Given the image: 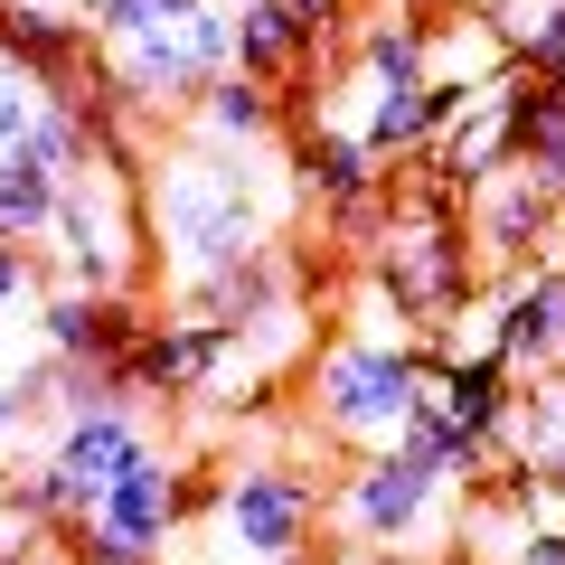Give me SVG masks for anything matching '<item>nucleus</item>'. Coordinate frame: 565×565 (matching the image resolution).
Segmentation results:
<instances>
[{
    "instance_id": "1",
    "label": "nucleus",
    "mask_w": 565,
    "mask_h": 565,
    "mask_svg": "<svg viewBox=\"0 0 565 565\" xmlns=\"http://www.w3.org/2000/svg\"><path fill=\"white\" fill-rule=\"evenodd\" d=\"M141 226H151V264L180 292H199L226 264L274 245V199L245 180V151H217V141L189 132L180 151L141 161Z\"/></svg>"
},
{
    "instance_id": "2",
    "label": "nucleus",
    "mask_w": 565,
    "mask_h": 565,
    "mask_svg": "<svg viewBox=\"0 0 565 565\" xmlns=\"http://www.w3.org/2000/svg\"><path fill=\"white\" fill-rule=\"evenodd\" d=\"M424 415V349L386 340V330H349L311 359V424L349 452L405 444V424Z\"/></svg>"
},
{
    "instance_id": "3",
    "label": "nucleus",
    "mask_w": 565,
    "mask_h": 565,
    "mask_svg": "<svg viewBox=\"0 0 565 565\" xmlns=\"http://www.w3.org/2000/svg\"><path fill=\"white\" fill-rule=\"evenodd\" d=\"M471 274H481V255H471L462 199H452V189L396 199V217H386V236H377V282H386V302H396V321L405 330H444L452 311L471 302Z\"/></svg>"
},
{
    "instance_id": "4",
    "label": "nucleus",
    "mask_w": 565,
    "mask_h": 565,
    "mask_svg": "<svg viewBox=\"0 0 565 565\" xmlns=\"http://www.w3.org/2000/svg\"><path fill=\"white\" fill-rule=\"evenodd\" d=\"M141 255H151V226H141V180L132 170H85L57 199V274L66 292H122L141 302Z\"/></svg>"
},
{
    "instance_id": "5",
    "label": "nucleus",
    "mask_w": 565,
    "mask_h": 565,
    "mask_svg": "<svg viewBox=\"0 0 565 565\" xmlns=\"http://www.w3.org/2000/svg\"><path fill=\"white\" fill-rule=\"evenodd\" d=\"M444 471L415 462L405 444L386 452H359L349 462V481L330 490V527H340V546H367V556H415L434 527H444Z\"/></svg>"
},
{
    "instance_id": "6",
    "label": "nucleus",
    "mask_w": 565,
    "mask_h": 565,
    "mask_svg": "<svg viewBox=\"0 0 565 565\" xmlns=\"http://www.w3.org/2000/svg\"><path fill=\"white\" fill-rule=\"evenodd\" d=\"M330 519V490L311 481L302 462H274V452H245L217 481V537L236 546L245 565H302L311 537Z\"/></svg>"
},
{
    "instance_id": "7",
    "label": "nucleus",
    "mask_w": 565,
    "mask_h": 565,
    "mask_svg": "<svg viewBox=\"0 0 565 565\" xmlns=\"http://www.w3.org/2000/svg\"><path fill=\"white\" fill-rule=\"evenodd\" d=\"M104 76L122 85V95L141 104V114H199L207 104V85L217 76H236V10H189L180 29H151V39H132V47H104Z\"/></svg>"
},
{
    "instance_id": "8",
    "label": "nucleus",
    "mask_w": 565,
    "mask_h": 565,
    "mask_svg": "<svg viewBox=\"0 0 565 565\" xmlns=\"http://www.w3.org/2000/svg\"><path fill=\"white\" fill-rule=\"evenodd\" d=\"M189 519V471L170 452H141L76 527H66V556L76 565H161V546Z\"/></svg>"
},
{
    "instance_id": "9",
    "label": "nucleus",
    "mask_w": 565,
    "mask_h": 565,
    "mask_svg": "<svg viewBox=\"0 0 565 565\" xmlns=\"http://www.w3.org/2000/svg\"><path fill=\"white\" fill-rule=\"evenodd\" d=\"M226 359H245V340L226 321H207V311H180V321H141L132 359L104 367V386H114V405H180V396H207V386L226 377Z\"/></svg>"
},
{
    "instance_id": "10",
    "label": "nucleus",
    "mask_w": 565,
    "mask_h": 565,
    "mask_svg": "<svg viewBox=\"0 0 565 565\" xmlns=\"http://www.w3.org/2000/svg\"><path fill=\"white\" fill-rule=\"evenodd\" d=\"M151 452V434H141L132 405H95V415H66L57 424V444H47V471L66 481V500H76V519L104 500V490L122 481V471Z\"/></svg>"
},
{
    "instance_id": "11",
    "label": "nucleus",
    "mask_w": 565,
    "mask_h": 565,
    "mask_svg": "<svg viewBox=\"0 0 565 565\" xmlns=\"http://www.w3.org/2000/svg\"><path fill=\"white\" fill-rule=\"evenodd\" d=\"M490 349L519 377H556L565 367V264H527L490 311Z\"/></svg>"
},
{
    "instance_id": "12",
    "label": "nucleus",
    "mask_w": 565,
    "mask_h": 565,
    "mask_svg": "<svg viewBox=\"0 0 565 565\" xmlns=\"http://www.w3.org/2000/svg\"><path fill=\"white\" fill-rule=\"evenodd\" d=\"M282 161H292V189H302L321 217H340V207H359V199H377L386 189V170L367 161V141L349 132V122H292V141H282Z\"/></svg>"
},
{
    "instance_id": "13",
    "label": "nucleus",
    "mask_w": 565,
    "mask_h": 565,
    "mask_svg": "<svg viewBox=\"0 0 565 565\" xmlns=\"http://www.w3.org/2000/svg\"><path fill=\"white\" fill-rule=\"evenodd\" d=\"M141 321H151V311L122 302V292H47L39 340H47V359H66V367H122L132 340H141Z\"/></svg>"
},
{
    "instance_id": "14",
    "label": "nucleus",
    "mask_w": 565,
    "mask_h": 565,
    "mask_svg": "<svg viewBox=\"0 0 565 565\" xmlns=\"http://www.w3.org/2000/svg\"><path fill=\"white\" fill-rule=\"evenodd\" d=\"M509 405H519V367H509L500 349H462L452 367H424V415H444L452 434H471V444H490V452H500Z\"/></svg>"
},
{
    "instance_id": "15",
    "label": "nucleus",
    "mask_w": 565,
    "mask_h": 565,
    "mask_svg": "<svg viewBox=\"0 0 565 565\" xmlns=\"http://www.w3.org/2000/svg\"><path fill=\"white\" fill-rule=\"evenodd\" d=\"M556 226H565V199L546 180H527V170H509V180H490L481 199H471L481 264H527L537 245H556Z\"/></svg>"
},
{
    "instance_id": "16",
    "label": "nucleus",
    "mask_w": 565,
    "mask_h": 565,
    "mask_svg": "<svg viewBox=\"0 0 565 565\" xmlns=\"http://www.w3.org/2000/svg\"><path fill=\"white\" fill-rule=\"evenodd\" d=\"M349 66H359V95L434 85V20H424V10H386V20H359V39H349Z\"/></svg>"
},
{
    "instance_id": "17",
    "label": "nucleus",
    "mask_w": 565,
    "mask_h": 565,
    "mask_svg": "<svg viewBox=\"0 0 565 565\" xmlns=\"http://www.w3.org/2000/svg\"><path fill=\"white\" fill-rule=\"evenodd\" d=\"M189 132L217 141V151H264V141H292V114H282L274 85H255V76H217V85H207V104L189 114Z\"/></svg>"
},
{
    "instance_id": "18",
    "label": "nucleus",
    "mask_w": 565,
    "mask_h": 565,
    "mask_svg": "<svg viewBox=\"0 0 565 565\" xmlns=\"http://www.w3.org/2000/svg\"><path fill=\"white\" fill-rule=\"evenodd\" d=\"M302 66H330L321 47L302 39V20L282 10V0H255V10H236V76H255V85H292Z\"/></svg>"
},
{
    "instance_id": "19",
    "label": "nucleus",
    "mask_w": 565,
    "mask_h": 565,
    "mask_svg": "<svg viewBox=\"0 0 565 565\" xmlns=\"http://www.w3.org/2000/svg\"><path fill=\"white\" fill-rule=\"evenodd\" d=\"M565 462V367L519 377V405L500 424V471H556Z\"/></svg>"
},
{
    "instance_id": "20",
    "label": "nucleus",
    "mask_w": 565,
    "mask_h": 565,
    "mask_svg": "<svg viewBox=\"0 0 565 565\" xmlns=\"http://www.w3.org/2000/svg\"><path fill=\"white\" fill-rule=\"evenodd\" d=\"M509 114H519V170L565 199V104L546 95V76H509Z\"/></svg>"
},
{
    "instance_id": "21",
    "label": "nucleus",
    "mask_w": 565,
    "mask_h": 565,
    "mask_svg": "<svg viewBox=\"0 0 565 565\" xmlns=\"http://www.w3.org/2000/svg\"><path fill=\"white\" fill-rule=\"evenodd\" d=\"M57 199H66L57 170L29 161V151H10V161H0V245H39V236H57Z\"/></svg>"
},
{
    "instance_id": "22",
    "label": "nucleus",
    "mask_w": 565,
    "mask_h": 565,
    "mask_svg": "<svg viewBox=\"0 0 565 565\" xmlns=\"http://www.w3.org/2000/svg\"><path fill=\"white\" fill-rule=\"evenodd\" d=\"M500 47L519 76H556L565 66V0H500Z\"/></svg>"
},
{
    "instance_id": "23",
    "label": "nucleus",
    "mask_w": 565,
    "mask_h": 565,
    "mask_svg": "<svg viewBox=\"0 0 565 565\" xmlns=\"http://www.w3.org/2000/svg\"><path fill=\"white\" fill-rule=\"evenodd\" d=\"M29 161H47L57 180L104 170V161H95V122H85V104H57V95L39 104V122H29Z\"/></svg>"
},
{
    "instance_id": "24",
    "label": "nucleus",
    "mask_w": 565,
    "mask_h": 565,
    "mask_svg": "<svg viewBox=\"0 0 565 565\" xmlns=\"http://www.w3.org/2000/svg\"><path fill=\"white\" fill-rule=\"evenodd\" d=\"M189 10H207V0H85V29H95V47H132L151 29H180Z\"/></svg>"
},
{
    "instance_id": "25",
    "label": "nucleus",
    "mask_w": 565,
    "mask_h": 565,
    "mask_svg": "<svg viewBox=\"0 0 565 565\" xmlns=\"http://www.w3.org/2000/svg\"><path fill=\"white\" fill-rule=\"evenodd\" d=\"M39 85H29L20 76V66H10V57H0V161H10V151H29V122H39Z\"/></svg>"
},
{
    "instance_id": "26",
    "label": "nucleus",
    "mask_w": 565,
    "mask_h": 565,
    "mask_svg": "<svg viewBox=\"0 0 565 565\" xmlns=\"http://www.w3.org/2000/svg\"><path fill=\"white\" fill-rule=\"evenodd\" d=\"M282 10H292V20H302V39L321 47H340V39H359V0H282Z\"/></svg>"
},
{
    "instance_id": "27",
    "label": "nucleus",
    "mask_w": 565,
    "mask_h": 565,
    "mask_svg": "<svg viewBox=\"0 0 565 565\" xmlns=\"http://www.w3.org/2000/svg\"><path fill=\"white\" fill-rule=\"evenodd\" d=\"M29 292H39V264H29V245H0V311L29 302Z\"/></svg>"
},
{
    "instance_id": "28",
    "label": "nucleus",
    "mask_w": 565,
    "mask_h": 565,
    "mask_svg": "<svg viewBox=\"0 0 565 565\" xmlns=\"http://www.w3.org/2000/svg\"><path fill=\"white\" fill-rule=\"evenodd\" d=\"M509 565H565V519L527 527V537H519V556H509Z\"/></svg>"
},
{
    "instance_id": "29",
    "label": "nucleus",
    "mask_w": 565,
    "mask_h": 565,
    "mask_svg": "<svg viewBox=\"0 0 565 565\" xmlns=\"http://www.w3.org/2000/svg\"><path fill=\"white\" fill-rule=\"evenodd\" d=\"M20 424H29V396H20V377H0V444H20Z\"/></svg>"
},
{
    "instance_id": "30",
    "label": "nucleus",
    "mask_w": 565,
    "mask_h": 565,
    "mask_svg": "<svg viewBox=\"0 0 565 565\" xmlns=\"http://www.w3.org/2000/svg\"><path fill=\"white\" fill-rule=\"evenodd\" d=\"M321 565H415V556H367V546H330Z\"/></svg>"
},
{
    "instance_id": "31",
    "label": "nucleus",
    "mask_w": 565,
    "mask_h": 565,
    "mask_svg": "<svg viewBox=\"0 0 565 565\" xmlns=\"http://www.w3.org/2000/svg\"><path fill=\"white\" fill-rule=\"evenodd\" d=\"M546 481H556V519H565V462H556V471H546Z\"/></svg>"
},
{
    "instance_id": "32",
    "label": "nucleus",
    "mask_w": 565,
    "mask_h": 565,
    "mask_svg": "<svg viewBox=\"0 0 565 565\" xmlns=\"http://www.w3.org/2000/svg\"><path fill=\"white\" fill-rule=\"evenodd\" d=\"M546 95H556V104H565V66H556V76H546Z\"/></svg>"
},
{
    "instance_id": "33",
    "label": "nucleus",
    "mask_w": 565,
    "mask_h": 565,
    "mask_svg": "<svg viewBox=\"0 0 565 565\" xmlns=\"http://www.w3.org/2000/svg\"><path fill=\"white\" fill-rule=\"evenodd\" d=\"M217 10H255V0H217Z\"/></svg>"
}]
</instances>
